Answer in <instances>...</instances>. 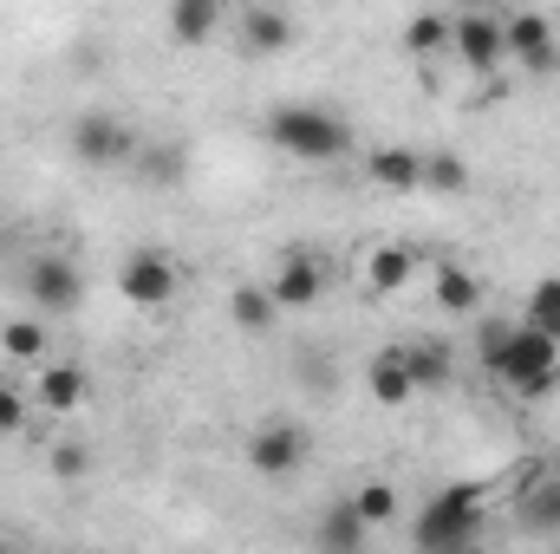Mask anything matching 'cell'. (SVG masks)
Segmentation results:
<instances>
[{
    "label": "cell",
    "instance_id": "cell-20",
    "mask_svg": "<svg viewBox=\"0 0 560 554\" xmlns=\"http://www.w3.org/2000/svg\"><path fill=\"white\" fill-rule=\"evenodd\" d=\"M405 353V366H411V379H418V392H436V385H450V346L443 339H405L398 346Z\"/></svg>",
    "mask_w": 560,
    "mask_h": 554
},
{
    "label": "cell",
    "instance_id": "cell-2",
    "mask_svg": "<svg viewBox=\"0 0 560 554\" xmlns=\"http://www.w3.org/2000/svg\"><path fill=\"white\" fill-rule=\"evenodd\" d=\"M268 138L287 157H300V163H339L352 150V125L339 112H326V105H275L268 112Z\"/></svg>",
    "mask_w": 560,
    "mask_h": 554
},
{
    "label": "cell",
    "instance_id": "cell-5",
    "mask_svg": "<svg viewBox=\"0 0 560 554\" xmlns=\"http://www.w3.org/2000/svg\"><path fill=\"white\" fill-rule=\"evenodd\" d=\"M72 157L79 163H92V170H118V163H131L138 157V131L118 118V112H85V118H72Z\"/></svg>",
    "mask_w": 560,
    "mask_h": 554
},
{
    "label": "cell",
    "instance_id": "cell-29",
    "mask_svg": "<svg viewBox=\"0 0 560 554\" xmlns=\"http://www.w3.org/2000/svg\"><path fill=\"white\" fill-rule=\"evenodd\" d=\"M170 176H183V150H176V143L150 150V183H170Z\"/></svg>",
    "mask_w": 560,
    "mask_h": 554
},
{
    "label": "cell",
    "instance_id": "cell-16",
    "mask_svg": "<svg viewBox=\"0 0 560 554\" xmlns=\"http://www.w3.org/2000/svg\"><path fill=\"white\" fill-rule=\"evenodd\" d=\"M229 320L242 326V333H268L280 320V300L268 280H242V287H229Z\"/></svg>",
    "mask_w": 560,
    "mask_h": 554
},
{
    "label": "cell",
    "instance_id": "cell-23",
    "mask_svg": "<svg viewBox=\"0 0 560 554\" xmlns=\"http://www.w3.org/2000/svg\"><path fill=\"white\" fill-rule=\"evenodd\" d=\"M365 535H372V522L352 509V496H346V503H332V509H326V522H319V542H326V549L352 554V549H365Z\"/></svg>",
    "mask_w": 560,
    "mask_h": 554
},
{
    "label": "cell",
    "instance_id": "cell-17",
    "mask_svg": "<svg viewBox=\"0 0 560 554\" xmlns=\"http://www.w3.org/2000/svg\"><path fill=\"white\" fill-rule=\"evenodd\" d=\"M359 275H365V287H372V293H405V280H411V249L378 242V249H365Z\"/></svg>",
    "mask_w": 560,
    "mask_h": 554
},
{
    "label": "cell",
    "instance_id": "cell-24",
    "mask_svg": "<svg viewBox=\"0 0 560 554\" xmlns=\"http://www.w3.org/2000/svg\"><path fill=\"white\" fill-rule=\"evenodd\" d=\"M423 189L430 196H469V163L456 150H430L423 157Z\"/></svg>",
    "mask_w": 560,
    "mask_h": 554
},
{
    "label": "cell",
    "instance_id": "cell-12",
    "mask_svg": "<svg viewBox=\"0 0 560 554\" xmlns=\"http://www.w3.org/2000/svg\"><path fill=\"white\" fill-rule=\"evenodd\" d=\"M275 300H280V313H300V307H313L319 293H326V268L313 262V255H287L275 268Z\"/></svg>",
    "mask_w": 560,
    "mask_h": 554
},
{
    "label": "cell",
    "instance_id": "cell-26",
    "mask_svg": "<svg viewBox=\"0 0 560 554\" xmlns=\"http://www.w3.org/2000/svg\"><path fill=\"white\" fill-rule=\"evenodd\" d=\"M522 320L560 339V275H548V280H535V287H528V313H522Z\"/></svg>",
    "mask_w": 560,
    "mask_h": 554
},
{
    "label": "cell",
    "instance_id": "cell-8",
    "mask_svg": "<svg viewBox=\"0 0 560 554\" xmlns=\"http://www.w3.org/2000/svg\"><path fill=\"white\" fill-rule=\"evenodd\" d=\"M450 46H456V59H463L476 79H489V85H495V66L509 59V33H502V20H495V13H482V7L456 13V33H450Z\"/></svg>",
    "mask_w": 560,
    "mask_h": 554
},
{
    "label": "cell",
    "instance_id": "cell-19",
    "mask_svg": "<svg viewBox=\"0 0 560 554\" xmlns=\"http://www.w3.org/2000/svg\"><path fill=\"white\" fill-rule=\"evenodd\" d=\"M450 33H456V13H436V7H423L405 20V53L411 59H436L443 46H450Z\"/></svg>",
    "mask_w": 560,
    "mask_h": 554
},
{
    "label": "cell",
    "instance_id": "cell-9",
    "mask_svg": "<svg viewBox=\"0 0 560 554\" xmlns=\"http://www.w3.org/2000/svg\"><path fill=\"white\" fill-rule=\"evenodd\" d=\"M502 33H509V59H522V72L548 79V72L560 66L555 20H548V13H509V20H502Z\"/></svg>",
    "mask_w": 560,
    "mask_h": 554
},
{
    "label": "cell",
    "instance_id": "cell-13",
    "mask_svg": "<svg viewBox=\"0 0 560 554\" xmlns=\"http://www.w3.org/2000/svg\"><path fill=\"white\" fill-rule=\"evenodd\" d=\"M163 26L176 46H209L222 33V0H170L163 7Z\"/></svg>",
    "mask_w": 560,
    "mask_h": 554
},
{
    "label": "cell",
    "instance_id": "cell-27",
    "mask_svg": "<svg viewBox=\"0 0 560 554\" xmlns=\"http://www.w3.org/2000/svg\"><path fill=\"white\" fill-rule=\"evenodd\" d=\"M46 470H52V476H59V483H79V476H85V470H92V450H85V443H79V437H59V443H52V450H46Z\"/></svg>",
    "mask_w": 560,
    "mask_h": 554
},
{
    "label": "cell",
    "instance_id": "cell-4",
    "mask_svg": "<svg viewBox=\"0 0 560 554\" xmlns=\"http://www.w3.org/2000/svg\"><path fill=\"white\" fill-rule=\"evenodd\" d=\"M242 457H248V470H255V476L280 483V476H300V470H306V457H313V437H306L293 417H268V424H255V430H248Z\"/></svg>",
    "mask_w": 560,
    "mask_h": 554
},
{
    "label": "cell",
    "instance_id": "cell-7",
    "mask_svg": "<svg viewBox=\"0 0 560 554\" xmlns=\"http://www.w3.org/2000/svg\"><path fill=\"white\" fill-rule=\"evenodd\" d=\"M20 287L39 313H79V300H85V275L72 268V255H33Z\"/></svg>",
    "mask_w": 560,
    "mask_h": 554
},
{
    "label": "cell",
    "instance_id": "cell-14",
    "mask_svg": "<svg viewBox=\"0 0 560 554\" xmlns=\"http://www.w3.org/2000/svg\"><path fill=\"white\" fill-rule=\"evenodd\" d=\"M365 385H372V399H378V405H392V412L418 399V379H411V366H405V353H398V346H385V353L365 366Z\"/></svg>",
    "mask_w": 560,
    "mask_h": 554
},
{
    "label": "cell",
    "instance_id": "cell-11",
    "mask_svg": "<svg viewBox=\"0 0 560 554\" xmlns=\"http://www.w3.org/2000/svg\"><path fill=\"white\" fill-rule=\"evenodd\" d=\"M365 176H372L378 189H392V196H418L423 189V157L411 143H378V150L365 157Z\"/></svg>",
    "mask_w": 560,
    "mask_h": 554
},
{
    "label": "cell",
    "instance_id": "cell-3",
    "mask_svg": "<svg viewBox=\"0 0 560 554\" xmlns=\"http://www.w3.org/2000/svg\"><path fill=\"white\" fill-rule=\"evenodd\" d=\"M482 503H489V483H450V489H436L430 503H423L418 516V549H476V535H482Z\"/></svg>",
    "mask_w": 560,
    "mask_h": 554
},
{
    "label": "cell",
    "instance_id": "cell-18",
    "mask_svg": "<svg viewBox=\"0 0 560 554\" xmlns=\"http://www.w3.org/2000/svg\"><path fill=\"white\" fill-rule=\"evenodd\" d=\"M515 516H522V529H528V535H560V476L528 483V489H522V503H515Z\"/></svg>",
    "mask_w": 560,
    "mask_h": 554
},
{
    "label": "cell",
    "instance_id": "cell-1",
    "mask_svg": "<svg viewBox=\"0 0 560 554\" xmlns=\"http://www.w3.org/2000/svg\"><path fill=\"white\" fill-rule=\"evenodd\" d=\"M482 366L509 385V392H522V399H541L548 385L560 379V339L555 333H541V326H482Z\"/></svg>",
    "mask_w": 560,
    "mask_h": 554
},
{
    "label": "cell",
    "instance_id": "cell-10",
    "mask_svg": "<svg viewBox=\"0 0 560 554\" xmlns=\"http://www.w3.org/2000/svg\"><path fill=\"white\" fill-rule=\"evenodd\" d=\"M92 399V379H85V366H72V359H52V366H39V379H33V405L39 412H79Z\"/></svg>",
    "mask_w": 560,
    "mask_h": 554
},
{
    "label": "cell",
    "instance_id": "cell-6",
    "mask_svg": "<svg viewBox=\"0 0 560 554\" xmlns=\"http://www.w3.org/2000/svg\"><path fill=\"white\" fill-rule=\"evenodd\" d=\"M118 293H125L138 313H156V307H170V300L183 293V268H176L163 249H138V255L118 268Z\"/></svg>",
    "mask_w": 560,
    "mask_h": 554
},
{
    "label": "cell",
    "instance_id": "cell-25",
    "mask_svg": "<svg viewBox=\"0 0 560 554\" xmlns=\"http://www.w3.org/2000/svg\"><path fill=\"white\" fill-rule=\"evenodd\" d=\"M352 509H359L372 529H385V522H398V489H392L385 476H372V483H359V489H352Z\"/></svg>",
    "mask_w": 560,
    "mask_h": 554
},
{
    "label": "cell",
    "instance_id": "cell-21",
    "mask_svg": "<svg viewBox=\"0 0 560 554\" xmlns=\"http://www.w3.org/2000/svg\"><path fill=\"white\" fill-rule=\"evenodd\" d=\"M46 346H52L46 320H7V326H0V359H13V366H39Z\"/></svg>",
    "mask_w": 560,
    "mask_h": 554
},
{
    "label": "cell",
    "instance_id": "cell-15",
    "mask_svg": "<svg viewBox=\"0 0 560 554\" xmlns=\"http://www.w3.org/2000/svg\"><path fill=\"white\" fill-rule=\"evenodd\" d=\"M242 46L261 53V59H268V53H287V46H293V20H287L280 7H261V0L242 7Z\"/></svg>",
    "mask_w": 560,
    "mask_h": 554
},
{
    "label": "cell",
    "instance_id": "cell-28",
    "mask_svg": "<svg viewBox=\"0 0 560 554\" xmlns=\"http://www.w3.org/2000/svg\"><path fill=\"white\" fill-rule=\"evenodd\" d=\"M26 417H33V392H20V385L0 379V437H20Z\"/></svg>",
    "mask_w": 560,
    "mask_h": 554
},
{
    "label": "cell",
    "instance_id": "cell-22",
    "mask_svg": "<svg viewBox=\"0 0 560 554\" xmlns=\"http://www.w3.org/2000/svg\"><path fill=\"white\" fill-rule=\"evenodd\" d=\"M430 287H436V307H443V313H476V307H482V280L469 275V268H456V262H443Z\"/></svg>",
    "mask_w": 560,
    "mask_h": 554
}]
</instances>
